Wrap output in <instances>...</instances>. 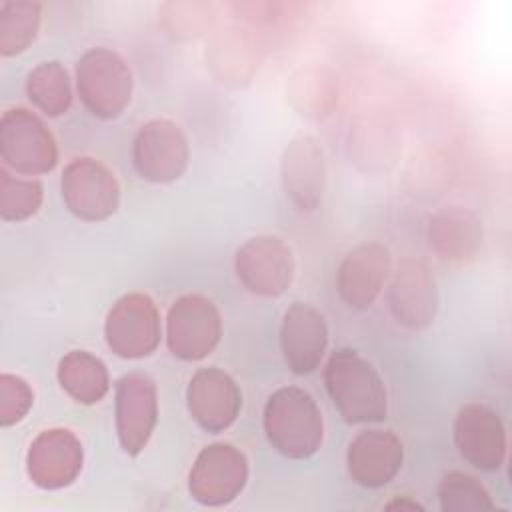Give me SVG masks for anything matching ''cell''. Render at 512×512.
<instances>
[{
  "mask_svg": "<svg viewBox=\"0 0 512 512\" xmlns=\"http://www.w3.org/2000/svg\"><path fill=\"white\" fill-rule=\"evenodd\" d=\"M162 336L160 312L144 292L120 296L104 320L108 348L124 360H140L156 352Z\"/></svg>",
  "mask_w": 512,
  "mask_h": 512,
  "instance_id": "5b68a950",
  "label": "cell"
},
{
  "mask_svg": "<svg viewBox=\"0 0 512 512\" xmlns=\"http://www.w3.org/2000/svg\"><path fill=\"white\" fill-rule=\"evenodd\" d=\"M328 348V326L318 308L294 302L282 316L280 350L290 372L304 376L314 372Z\"/></svg>",
  "mask_w": 512,
  "mask_h": 512,
  "instance_id": "ac0fdd59",
  "label": "cell"
},
{
  "mask_svg": "<svg viewBox=\"0 0 512 512\" xmlns=\"http://www.w3.org/2000/svg\"><path fill=\"white\" fill-rule=\"evenodd\" d=\"M28 100L48 118H60L72 106V86L66 68L58 60L36 64L26 76Z\"/></svg>",
  "mask_w": 512,
  "mask_h": 512,
  "instance_id": "cb8c5ba5",
  "label": "cell"
},
{
  "mask_svg": "<svg viewBox=\"0 0 512 512\" xmlns=\"http://www.w3.org/2000/svg\"><path fill=\"white\" fill-rule=\"evenodd\" d=\"M286 98L292 110L308 122L330 118L340 100V82L324 64H302L286 82Z\"/></svg>",
  "mask_w": 512,
  "mask_h": 512,
  "instance_id": "7402d4cb",
  "label": "cell"
},
{
  "mask_svg": "<svg viewBox=\"0 0 512 512\" xmlns=\"http://www.w3.org/2000/svg\"><path fill=\"white\" fill-rule=\"evenodd\" d=\"M386 128L382 120L376 118H366L360 124L354 126L356 130V138H354V146L360 150L358 160L368 162V168L374 162H382V160H390L392 162V148L396 146V138L394 132L388 130L384 134L378 136V132Z\"/></svg>",
  "mask_w": 512,
  "mask_h": 512,
  "instance_id": "4dcf8cb0",
  "label": "cell"
},
{
  "mask_svg": "<svg viewBox=\"0 0 512 512\" xmlns=\"http://www.w3.org/2000/svg\"><path fill=\"white\" fill-rule=\"evenodd\" d=\"M262 62V46L256 34L238 24L216 30L206 44V66L212 76L230 88L252 82Z\"/></svg>",
  "mask_w": 512,
  "mask_h": 512,
  "instance_id": "d6986e66",
  "label": "cell"
},
{
  "mask_svg": "<svg viewBox=\"0 0 512 512\" xmlns=\"http://www.w3.org/2000/svg\"><path fill=\"white\" fill-rule=\"evenodd\" d=\"M222 338V316L216 304L202 294L176 298L166 316V344L172 356L184 362L204 360Z\"/></svg>",
  "mask_w": 512,
  "mask_h": 512,
  "instance_id": "8992f818",
  "label": "cell"
},
{
  "mask_svg": "<svg viewBox=\"0 0 512 512\" xmlns=\"http://www.w3.org/2000/svg\"><path fill=\"white\" fill-rule=\"evenodd\" d=\"M234 272L240 284L256 296H282L296 272L292 248L278 236L262 234L246 240L234 256Z\"/></svg>",
  "mask_w": 512,
  "mask_h": 512,
  "instance_id": "30bf717a",
  "label": "cell"
},
{
  "mask_svg": "<svg viewBox=\"0 0 512 512\" xmlns=\"http://www.w3.org/2000/svg\"><path fill=\"white\" fill-rule=\"evenodd\" d=\"M0 158L22 176H40L54 170L58 144L48 126L26 108H10L0 118Z\"/></svg>",
  "mask_w": 512,
  "mask_h": 512,
  "instance_id": "277c9868",
  "label": "cell"
},
{
  "mask_svg": "<svg viewBox=\"0 0 512 512\" xmlns=\"http://www.w3.org/2000/svg\"><path fill=\"white\" fill-rule=\"evenodd\" d=\"M324 386L348 424L386 420L388 394L378 370L354 348H338L324 366Z\"/></svg>",
  "mask_w": 512,
  "mask_h": 512,
  "instance_id": "6da1fadb",
  "label": "cell"
},
{
  "mask_svg": "<svg viewBox=\"0 0 512 512\" xmlns=\"http://www.w3.org/2000/svg\"><path fill=\"white\" fill-rule=\"evenodd\" d=\"M64 206L82 222H104L120 206V184L100 160L80 156L70 160L60 178Z\"/></svg>",
  "mask_w": 512,
  "mask_h": 512,
  "instance_id": "ba28073f",
  "label": "cell"
},
{
  "mask_svg": "<svg viewBox=\"0 0 512 512\" xmlns=\"http://www.w3.org/2000/svg\"><path fill=\"white\" fill-rule=\"evenodd\" d=\"M280 180L286 198L300 212H314L326 192V158L312 134L294 136L280 158Z\"/></svg>",
  "mask_w": 512,
  "mask_h": 512,
  "instance_id": "5bb4252c",
  "label": "cell"
},
{
  "mask_svg": "<svg viewBox=\"0 0 512 512\" xmlns=\"http://www.w3.org/2000/svg\"><path fill=\"white\" fill-rule=\"evenodd\" d=\"M428 244L442 260L470 262L484 244L482 218L460 204L442 206L428 220Z\"/></svg>",
  "mask_w": 512,
  "mask_h": 512,
  "instance_id": "44dd1931",
  "label": "cell"
},
{
  "mask_svg": "<svg viewBox=\"0 0 512 512\" xmlns=\"http://www.w3.org/2000/svg\"><path fill=\"white\" fill-rule=\"evenodd\" d=\"M42 22V4L34 0L0 2V56L22 54L38 36Z\"/></svg>",
  "mask_w": 512,
  "mask_h": 512,
  "instance_id": "d4e9b609",
  "label": "cell"
},
{
  "mask_svg": "<svg viewBox=\"0 0 512 512\" xmlns=\"http://www.w3.org/2000/svg\"><path fill=\"white\" fill-rule=\"evenodd\" d=\"M76 90L92 116L114 120L132 100V72L118 52L96 46L76 62Z\"/></svg>",
  "mask_w": 512,
  "mask_h": 512,
  "instance_id": "3957f363",
  "label": "cell"
},
{
  "mask_svg": "<svg viewBox=\"0 0 512 512\" xmlns=\"http://www.w3.org/2000/svg\"><path fill=\"white\" fill-rule=\"evenodd\" d=\"M188 162L190 144L176 122L154 118L138 128L132 140V164L142 180L170 184L182 178Z\"/></svg>",
  "mask_w": 512,
  "mask_h": 512,
  "instance_id": "9c48e42d",
  "label": "cell"
},
{
  "mask_svg": "<svg viewBox=\"0 0 512 512\" xmlns=\"http://www.w3.org/2000/svg\"><path fill=\"white\" fill-rule=\"evenodd\" d=\"M262 424L270 446L290 460L312 458L324 440L322 412L298 386H282L268 396Z\"/></svg>",
  "mask_w": 512,
  "mask_h": 512,
  "instance_id": "7a4b0ae2",
  "label": "cell"
},
{
  "mask_svg": "<svg viewBox=\"0 0 512 512\" xmlns=\"http://www.w3.org/2000/svg\"><path fill=\"white\" fill-rule=\"evenodd\" d=\"M84 466L80 438L68 428H46L28 446L26 474L40 490L70 486Z\"/></svg>",
  "mask_w": 512,
  "mask_h": 512,
  "instance_id": "4fadbf2b",
  "label": "cell"
},
{
  "mask_svg": "<svg viewBox=\"0 0 512 512\" xmlns=\"http://www.w3.org/2000/svg\"><path fill=\"white\" fill-rule=\"evenodd\" d=\"M386 302L396 324L408 330L430 326L438 312V286L428 264L418 258L400 260L392 272Z\"/></svg>",
  "mask_w": 512,
  "mask_h": 512,
  "instance_id": "7c38bea8",
  "label": "cell"
},
{
  "mask_svg": "<svg viewBox=\"0 0 512 512\" xmlns=\"http://www.w3.org/2000/svg\"><path fill=\"white\" fill-rule=\"evenodd\" d=\"M230 10L244 22L252 26H278L292 22L302 16L306 10V4L300 2H232Z\"/></svg>",
  "mask_w": 512,
  "mask_h": 512,
  "instance_id": "f1b7e54d",
  "label": "cell"
},
{
  "mask_svg": "<svg viewBox=\"0 0 512 512\" xmlns=\"http://www.w3.org/2000/svg\"><path fill=\"white\" fill-rule=\"evenodd\" d=\"M384 508H386V510H408V512L424 510L422 504H418L416 500H410V498H396V500L388 502Z\"/></svg>",
  "mask_w": 512,
  "mask_h": 512,
  "instance_id": "1f68e13d",
  "label": "cell"
},
{
  "mask_svg": "<svg viewBox=\"0 0 512 512\" xmlns=\"http://www.w3.org/2000/svg\"><path fill=\"white\" fill-rule=\"evenodd\" d=\"M246 482L248 458L240 448L228 442L204 446L188 472V492L192 500L208 508L234 502Z\"/></svg>",
  "mask_w": 512,
  "mask_h": 512,
  "instance_id": "52a82bcc",
  "label": "cell"
},
{
  "mask_svg": "<svg viewBox=\"0 0 512 512\" xmlns=\"http://www.w3.org/2000/svg\"><path fill=\"white\" fill-rule=\"evenodd\" d=\"M454 442L460 456L478 470L496 472L506 460V428L486 404L470 402L458 410Z\"/></svg>",
  "mask_w": 512,
  "mask_h": 512,
  "instance_id": "e0dca14e",
  "label": "cell"
},
{
  "mask_svg": "<svg viewBox=\"0 0 512 512\" xmlns=\"http://www.w3.org/2000/svg\"><path fill=\"white\" fill-rule=\"evenodd\" d=\"M392 274V256L382 242L354 246L336 270V292L352 310H368Z\"/></svg>",
  "mask_w": 512,
  "mask_h": 512,
  "instance_id": "9a60e30c",
  "label": "cell"
},
{
  "mask_svg": "<svg viewBox=\"0 0 512 512\" xmlns=\"http://www.w3.org/2000/svg\"><path fill=\"white\" fill-rule=\"evenodd\" d=\"M162 28L178 40H194L204 36L218 18V8L202 0H176L166 2L158 10Z\"/></svg>",
  "mask_w": 512,
  "mask_h": 512,
  "instance_id": "484cf974",
  "label": "cell"
},
{
  "mask_svg": "<svg viewBox=\"0 0 512 512\" xmlns=\"http://www.w3.org/2000/svg\"><path fill=\"white\" fill-rule=\"evenodd\" d=\"M44 200V188L34 178H18L6 166L0 168V218L24 222L32 218Z\"/></svg>",
  "mask_w": 512,
  "mask_h": 512,
  "instance_id": "4316f807",
  "label": "cell"
},
{
  "mask_svg": "<svg viewBox=\"0 0 512 512\" xmlns=\"http://www.w3.org/2000/svg\"><path fill=\"white\" fill-rule=\"evenodd\" d=\"M186 404L202 430L218 434L236 422L242 410V392L228 372L216 366L200 368L186 386Z\"/></svg>",
  "mask_w": 512,
  "mask_h": 512,
  "instance_id": "2e32d148",
  "label": "cell"
},
{
  "mask_svg": "<svg viewBox=\"0 0 512 512\" xmlns=\"http://www.w3.org/2000/svg\"><path fill=\"white\" fill-rule=\"evenodd\" d=\"M34 404V392L30 384L16 374H0V426L10 428L24 420Z\"/></svg>",
  "mask_w": 512,
  "mask_h": 512,
  "instance_id": "f546056e",
  "label": "cell"
},
{
  "mask_svg": "<svg viewBox=\"0 0 512 512\" xmlns=\"http://www.w3.org/2000/svg\"><path fill=\"white\" fill-rule=\"evenodd\" d=\"M56 376L62 390L74 402L84 406L98 404L110 390V374L106 364L86 350L66 352L58 362Z\"/></svg>",
  "mask_w": 512,
  "mask_h": 512,
  "instance_id": "603a6c76",
  "label": "cell"
},
{
  "mask_svg": "<svg viewBox=\"0 0 512 512\" xmlns=\"http://www.w3.org/2000/svg\"><path fill=\"white\" fill-rule=\"evenodd\" d=\"M438 500L442 512H484L494 510V502L486 486L460 470L444 474L438 486Z\"/></svg>",
  "mask_w": 512,
  "mask_h": 512,
  "instance_id": "83f0119b",
  "label": "cell"
},
{
  "mask_svg": "<svg viewBox=\"0 0 512 512\" xmlns=\"http://www.w3.org/2000/svg\"><path fill=\"white\" fill-rule=\"evenodd\" d=\"M404 462V444L390 430H364L348 446L346 468L350 478L362 488H382L390 484Z\"/></svg>",
  "mask_w": 512,
  "mask_h": 512,
  "instance_id": "ffe728a7",
  "label": "cell"
},
{
  "mask_svg": "<svg viewBox=\"0 0 512 512\" xmlns=\"http://www.w3.org/2000/svg\"><path fill=\"white\" fill-rule=\"evenodd\" d=\"M114 422L120 448L128 456L142 454L158 422V390L150 376L130 372L116 382Z\"/></svg>",
  "mask_w": 512,
  "mask_h": 512,
  "instance_id": "8fae6325",
  "label": "cell"
}]
</instances>
